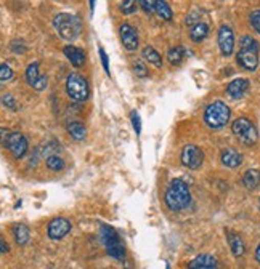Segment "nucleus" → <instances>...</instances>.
Masks as SVG:
<instances>
[{
  "mask_svg": "<svg viewBox=\"0 0 260 269\" xmlns=\"http://www.w3.org/2000/svg\"><path fill=\"white\" fill-rule=\"evenodd\" d=\"M164 200L172 212H180L186 209L191 202V194L186 183L182 180H172L167 186V191H165Z\"/></svg>",
  "mask_w": 260,
  "mask_h": 269,
  "instance_id": "f257e3e1",
  "label": "nucleus"
},
{
  "mask_svg": "<svg viewBox=\"0 0 260 269\" xmlns=\"http://www.w3.org/2000/svg\"><path fill=\"white\" fill-rule=\"evenodd\" d=\"M240 52L236 55L238 59V64L246 69V71H255L258 66V45L257 42L249 37V35H244L240 43Z\"/></svg>",
  "mask_w": 260,
  "mask_h": 269,
  "instance_id": "f03ea898",
  "label": "nucleus"
},
{
  "mask_svg": "<svg viewBox=\"0 0 260 269\" xmlns=\"http://www.w3.org/2000/svg\"><path fill=\"white\" fill-rule=\"evenodd\" d=\"M55 29L58 31V34L61 35L66 40H74L79 37V34L82 31V23L77 16L69 15V13H60L56 15L53 19Z\"/></svg>",
  "mask_w": 260,
  "mask_h": 269,
  "instance_id": "7ed1b4c3",
  "label": "nucleus"
},
{
  "mask_svg": "<svg viewBox=\"0 0 260 269\" xmlns=\"http://www.w3.org/2000/svg\"><path fill=\"white\" fill-rule=\"evenodd\" d=\"M230 120V107L223 101H214L206 107L204 122L210 128H220Z\"/></svg>",
  "mask_w": 260,
  "mask_h": 269,
  "instance_id": "20e7f679",
  "label": "nucleus"
},
{
  "mask_svg": "<svg viewBox=\"0 0 260 269\" xmlns=\"http://www.w3.org/2000/svg\"><path fill=\"white\" fill-rule=\"evenodd\" d=\"M101 240H103V243L106 245V250H108V253L113 256V258L124 260L125 249L122 245L119 236H117V232L113 228L106 226V225L101 226Z\"/></svg>",
  "mask_w": 260,
  "mask_h": 269,
  "instance_id": "39448f33",
  "label": "nucleus"
},
{
  "mask_svg": "<svg viewBox=\"0 0 260 269\" xmlns=\"http://www.w3.org/2000/svg\"><path fill=\"white\" fill-rule=\"evenodd\" d=\"M231 130L241 143H244L247 146H252L257 143V138H258L257 128L254 127V124L249 119H246V117L236 119L231 125Z\"/></svg>",
  "mask_w": 260,
  "mask_h": 269,
  "instance_id": "423d86ee",
  "label": "nucleus"
},
{
  "mask_svg": "<svg viewBox=\"0 0 260 269\" xmlns=\"http://www.w3.org/2000/svg\"><path fill=\"white\" fill-rule=\"evenodd\" d=\"M66 92L76 103H82L89 98V83L79 74H69L66 79Z\"/></svg>",
  "mask_w": 260,
  "mask_h": 269,
  "instance_id": "0eeeda50",
  "label": "nucleus"
},
{
  "mask_svg": "<svg viewBox=\"0 0 260 269\" xmlns=\"http://www.w3.org/2000/svg\"><path fill=\"white\" fill-rule=\"evenodd\" d=\"M4 146L7 149H10V152L13 154L15 159L25 157V154L28 152V140H26L25 134L19 133V131L8 133V138L4 143Z\"/></svg>",
  "mask_w": 260,
  "mask_h": 269,
  "instance_id": "6e6552de",
  "label": "nucleus"
},
{
  "mask_svg": "<svg viewBox=\"0 0 260 269\" xmlns=\"http://www.w3.org/2000/svg\"><path fill=\"white\" fill-rule=\"evenodd\" d=\"M182 162H183L185 167L191 168V170H196V168H199L201 165H203L204 154H203V151L198 148V146L188 144V146H185L183 151H182Z\"/></svg>",
  "mask_w": 260,
  "mask_h": 269,
  "instance_id": "1a4fd4ad",
  "label": "nucleus"
},
{
  "mask_svg": "<svg viewBox=\"0 0 260 269\" xmlns=\"http://www.w3.org/2000/svg\"><path fill=\"white\" fill-rule=\"evenodd\" d=\"M219 47L223 56H230L234 48V35L230 26H223L219 29Z\"/></svg>",
  "mask_w": 260,
  "mask_h": 269,
  "instance_id": "9d476101",
  "label": "nucleus"
},
{
  "mask_svg": "<svg viewBox=\"0 0 260 269\" xmlns=\"http://www.w3.org/2000/svg\"><path fill=\"white\" fill-rule=\"evenodd\" d=\"M71 231V223L66 218H55L49 225V237L53 240L63 239Z\"/></svg>",
  "mask_w": 260,
  "mask_h": 269,
  "instance_id": "9b49d317",
  "label": "nucleus"
},
{
  "mask_svg": "<svg viewBox=\"0 0 260 269\" xmlns=\"http://www.w3.org/2000/svg\"><path fill=\"white\" fill-rule=\"evenodd\" d=\"M119 34H121V40L124 43V47L127 48V50H137L138 47V34L137 31L130 26V24H122V26L119 28Z\"/></svg>",
  "mask_w": 260,
  "mask_h": 269,
  "instance_id": "f8f14e48",
  "label": "nucleus"
},
{
  "mask_svg": "<svg viewBox=\"0 0 260 269\" xmlns=\"http://www.w3.org/2000/svg\"><path fill=\"white\" fill-rule=\"evenodd\" d=\"M249 90V80L247 79H236L233 82H230L228 88H227V93L230 98L233 100H240L246 95V92Z\"/></svg>",
  "mask_w": 260,
  "mask_h": 269,
  "instance_id": "ddd939ff",
  "label": "nucleus"
},
{
  "mask_svg": "<svg viewBox=\"0 0 260 269\" xmlns=\"http://www.w3.org/2000/svg\"><path fill=\"white\" fill-rule=\"evenodd\" d=\"M188 269H217V260L212 255H198L188 263Z\"/></svg>",
  "mask_w": 260,
  "mask_h": 269,
  "instance_id": "4468645a",
  "label": "nucleus"
},
{
  "mask_svg": "<svg viewBox=\"0 0 260 269\" xmlns=\"http://www.w3.org/2000/svg\"><path fill=\"white\" fill-rule=\"evenodd\" d=\"M64 55L71 61V64L76 68H82L85 64V53L84 50H80L76 45H66L64 47Z\"/></svg>",
  "mask_w": 260,
  "mask_h": 269,
  "instance_id": "2eb2a0df",
  "label": "nucleus"
},
{
  "mask_svg": "<svg viewBox=\"0 0 260 269\" xmlns=\"http://www.w3.org/2000/svg\"><path fill=\"white\" fill-rule=\"evenodd\" d=\"M222 164L230 168H236L243 164V155L233 148H227L222 151Z\"/></svg>",
  "mask_w": 260,
  "mask_h": 269,
  "instance_id": "dca6fc26",
  "label": "nucleus"
},
{
  "mask_svg": "<svg viewBox=\"0 0 260 269\" xmlns=\"http://www.w3.org/2000/svg\"><path fill=\"white\" fill-rule=\"evenodd\" d=\"M227 239L230 243V249L233 252L234 256H241L246 252V245H244V240L240 234H236L233 231H227Z\"/></svg>",
  "mask_w": 260,
  "mask_h": 269,
  "instance_id": "f3484780",
  "label": "nucleus"
},
{
  "mask_svg": "<svg viewBox=\"0 0 260 269\" xmlns=\"http://www.w3.org/2000/svg\"><path fill=\"white\" fill-rule=\"evenodd\" d=\"M66 128H68V133L71 134V138L76 141H82L87 137V128L82 125L80 122H69Z\"/></svg>",
  "mask_w": 260,
  "mask_h": 269,
  "instance_id": "a211bd4d",
  "label": "nucleus"
},
{
  "mask_svg": "<svg viewBox=\"0 0 260 269\" xmlns=\"http://www.w3.org/2000/svg\"><path fill=\"white\" fill-rule=\"evenodd\" d=\"M209 34V26L206 23H196L190 31V37L193 42H203Z\"/></svg>",
  "mask_w": 260,
  "mask_h": 269,
  "instance_id": "6ab92c4d",
  "label": "nucleus"
},
{
  "mask_svg": "<svg viewBox=\"0 0 260 269\" xmlns=\"http://www.w3.org/2000/svg\"><path fill=\"white\" fill-rule=\"evenodd\" d=\"M243 183L247 189H255L260 185V172L258 170H247L243 176Z\"/></svg>",
  "mask_w": 260,
  "mask_h": 269,
  "instance_id": "aec40b11",
  "label": "nucleus"
},
{
  "mask_svg": "<svg viewBox=\"0 0 260 269\" xmlns=\"http://www.w3.org/2000/svg\"><path fill=\"white\" fill-rule=\"evenodd\" d=\"M40 77H42V74L39 72V63H31L26 69V79H28L31 87H34V85L40 80Z\"/></svg>",
  "mask_w": 260,
  "mask_h": 269,
  "instance_id": "412c9836",
  "label": "nucleus"
},
{
  "mask_svg": "<svg viewBox=\"0 0 260 269\" xmlns=\"http://www.w3.org/2000/svg\"><path fill=\"white\" fill-rule=\"evenodd\" d=\"M143 58H145L146 61H149V63H151L153 66H156V68H161V66H162V58H161V55H159L153 47H146V48H145V50H143Z\"/></svg>",
  "mask_w": 260,
  "mask_h": 269,
  "instance_id": "4be33fe9",
  "label": "nucleus"
},
{
  "mask_svg": "<svg viewBox=\"0 0 260 269\" xmlns=\"http://www.w3.org/2000/svg\"><path fill=\"white\" fill-rule=\"evenodd\" d=\"M13 234H15V239H16L18 245H25V243H28V240H29V229H28V226H25V225L15 226Z\"/></svg>",
  "mask_w": 260,
  "mask_h": 269,
  "instance_id": "5701e85b",
  "label": "nucleus"
},
{
  "mask_svg": "<svg viewBox=\"0 0 260 269\" xmlns=\"http://www.w3.org/2000/svg\"><path fill=\"white\" fill-rule=\"evenodd\" d=\"M47 167H49L50 170H53V172H60V170L64 168V162H63V159L60 155H56V154H52L47 157V161H45Z\"/></svg>",
  "mask_w": 260,
  "mask_h": 269,
  "instance_id": "b1692460",
  "label": "nucleus"
},
{
  "mask_svg": "<svg viewBox=\"0 0 260 269\" xmlns=\"http://www.w3.org/2000/svg\"><path fill=\"white\" fill-rule=\"evenodd\" d=\"M156 13L162 18V19H172L174 13H172V10L169 7L167 2H162V0H158L156 2Z\"/></svg>",
  "mask_w": 260,
  "mask_h": 269,
  "instance_id": "393cba45",
  "label": "nucleus"
},
{
  "mask_svg": "<svg viewBox=\"0 0 260 269\" xmlns=\"http://www.w3.org/2000/svg\"><path fill=\"white\" fill-rule=\"evenodd\" d=\"M167 58H169V63L170 64L179 66L182 63V59H183V48L182 47L172 48V50H169V53H167Z\"/></svg>",
  "mask_w": 260,
  "mask_h": 269,
  "instance_id": "a878e982",
  "label": "nucleus"
},
{
  "mask_svg": "<svg viewBox=\"0 0 260 269\" xmlns=\"http://www.w3.org/2000/svg\"><path fill=\"white\" fill-rule=\"evenodd\" d=\"M132 69H134V72H135V76L137 77H146L148 76V69H146V66L141 63L140 59H135L134 63H132Z\"/></svg>",
  "mask_w": 260,
  "mask_h": 269,
  "instance_id": "bb28decb",
  "label": "nucleus"
},
{
  "mask_svg": "<svg viewBox=\"0 0 260 269\" xmlns=\"http://www.w3.org/2000/svg\"><path fill=\"white\" fill-rule=\"evenodd\" d=\"M138 4L137 2H134V0H127V2H122L121 4V11L124 15H130V13H135L137 11V7Z\"/></svg>",
  "mask_w": 260,
  "mask_h": 269,
  "instance_id": "cd10ccee",
  "label": "nucleus"
},
{
  "mask_svg": "<svg viewBox=\"0 0 260 269\" xmlns=\"http://www.w3.org/2000/svg\"><path fill=\"white\" fill-rule=\"evenodd\" d=\"M11 77H13V71H11V68L8 64L4 63L2 66H0V79H2V82H7Z\"/></svg>",
  "mask_w": 260,
  "mask_h": 269,
  "instance_id": "c85d7f7f",
  "label": "nucleus"
},
{
  "mask_svg": "<svg viewBox=\"0 0 260 269\" xmlns=\"http://www.w3.org/2000/svg\"><path fill=\"white\" fill-rule=\"evenodd\" d=\"M138 5H141L146 13H156V2H148V0H141L138 2Z\"/></svg>",
  "mask_w": 260,
  "mask_h": 269,
  "instance_id": "c756f323",
  "label": "nucleus"
},
{
  "mask_svg": "<svg viewBox=\"0 0 260 269\" xmlns=\"http://www.w3.org/2000/svg\"><path fill=\"white\" fill-rule=\"evenodd\" d=\"M251 24H252V28L260 34V10L252 11V15H251Z\"/></svg>",
  "mask_w": 260,
  "mask_h": 269,
  "instance_id": "7c9ffc66",
  "label": "nucleus"
},
{
  "mask_svg": "<svg viewBox=\"0 0 260 269\" xmlns=\"http://www.w3.org/2000/svg\"><path fill=\"white\" fill-rule=\"evenodd\" d=\"M2 103H4V106L8 107V109H13V111L16 109V103H15V100H13V96L8 95V93L2 96Z\"/></svg>",
  "mask_w": 260,
  "mask_h": 269,
  "instance_id": "2f4dec72",
  "label": "nucleus"
},
{
  "mask_svg": "<svg viewBox=\"0 0 260 269\" xmlns=\"http://www.w3.org/2000/svg\"><path fill=\"white\" fill-rule=\"evenodd\" d=\"M132 124H134V128H135V131H137V134H140V131H141V122H140V116L134 111L132 113Z\"/></svg>",
  "mask_w": 260,
  "mask_h": 269,
  "instance_id": "473e14b6",
  "label": "nucleus"
},
{
  "mask_svg": "<svg viewBox=\"0 0 260 269\" xmlns=\"http://www.w3.org/2000/svg\"><path fill=\"white\" fill-rule=\"evenodd\" d=\"M100 56H101V63H103V68L106 71V74H110V64H108V55H106V52L103 50V48H100Z\"/></svg>",
  "mask_w": 260,
  "mask_h": 269,
  "instance_id": "72a5a7b5",
  "label": "nucleus"
},
{
  "mask_svg": "<svg viewBox=\"0 0 260 269\" xmlns=\"http://www.w3.org/2000/svg\"><path fill=\"white\" fill-rule=\"evenodd\" d=\"M0 247H2V253H7V252L10 250V249L7 247V243H5V240H4V239L0 240Z\"/></svg>",
  "mask_w": 260,
  "mask_h": 269,
  "instance_id": "f704fd0d",
  "label": "nucleus"
},
{
  "mask_svg": "<svg viewBox=\"0 0 260 269\" xmlns=\"http://www.w3.org/2000/svg\"><path fill=\"white\" fill-rule=\"evenodd\" d=\"M255 258H257V261H260V243H258V247L255 250Z\"/></svg>",
  "mask_w": 260,
  "mask_h": 269,
  "instance_id": "c9c22d12",
  "label": "nucleus"
}]
</instances>
